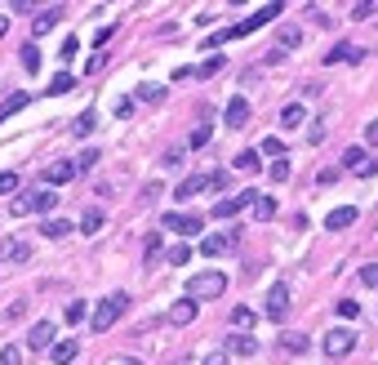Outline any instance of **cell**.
<instances>
[{"mask_svg": "<svg viewBox=\"0 0 378 365\" xmlns=\"http://www.w3.org/2000/svg\"><path fill=\"white\" fill-rule=\"evenodd\" d=\"M125 308H129V294L125 289H116V294H107L99 308H94V316H89V325H94V334H107L112 325L125 316Z\"/></svg>", "mask_w": 378, "mask_h": 365, "instance_id": "cell-1", "label": "cell"}, {"mask_svg": "<svg viewBox=\"0 0 378 365\" xmlns=\"http://www.w3.org/2000/svg\"><path fill=\"white\" fill-rule=\"evenodd\" d=\"M223 289H227V276L223 272H196L187 281V299L210 303V299H223Z\"/></svg>", "mask_w": 378, "mask_h": 365, "instance_id": "cell-2", "label": "cell"}, {"mask_svg": "<svg viewBox=\"0 0 378 365\" xmlns=\"http://www.w3.org/2000/svg\"><path fill=\"white\" fill-rule=\"evenodd\" d=\"M54 205H58V196H54L50 187H41V192H27V196H18L14 205H9V210L22 218V214H50Z\"/></svg>", "mask_w": 378, "mask_h": 365, "instance_id": "cell-3", "label": "cell"}, {"mask_svg": "<svg viewBox=\"0 0 378 365\" xmlns=\"http://www.w3.org/2000/svg\"><path fill=\"white\" fill-rule=\"evenodd\" d=\"M351 348H356V330H347V325H338V330H329V334H325V343H321V352H325L329 361L347 357Z\"/></svg>", "mask_w": 378, "mask_h": 365, "instance_id": "cell-4", "label": "cell"}, {"mask_svg": "<svg viewBox=\"0 0 378 365\" xmlns=\"http://www.w3.org/2000/svg\"><path fill=\"white\" fill-rule=\"evenodd\" d=\"M285 312H289V285L276 281L272 294H267V316H272V321H285Z\"/></svg>", "mask_w": 378, "mask_h": 365, "instance_id": "cell-5", "label": "cell"}, {"mask_svg": "<svg viewBox=\"0 0 378 365\" xmlns=\"http://www.w3.org/2000/svg\"><path fill=\"white\" fill-rule=\"evenodd\" d=\"M249 201H254V192H236V196H223L214 205V218H236L240 210H249Z\"/></svg>", "mask_w": 378, "mask_h": 365, "instance_id": "cell-6", "label": "cell"}, {"mask_svg": "<svg viewBox=\"0 0 378 365\" xmlns=\"http://www.w3.org/2000/svg\"><path fill=\"white\" fill-rule=\"evenodd\" d=\"M343 165H347L356 178H370V174H374V161H370V152H365V148H347V152H343Z\"/></svg>", "mask_w": 378, "mask_h": 365, "instance_id": "cell-7", "label": "cell"}, {"mask_svg": "<svg viewBox=\"0 0 378 365\" xmlns=\"http://www.w3.org/2000/svg\"><path fill=\"white\" fill-rule=\"evenodd\" d=\"M54 334H58V325H54V321H41V325H31V334H27V348H36V352H50V348H54Z\"/></svg>", "mask_w": 378, "mask_h": 365, "instance_id": "cell-8", "label": "cell"}, {"mask_svg": "<svg viewBox=\"0 0 378 365\" xmlns=\"http://www.w3.org/2000/svg\"><path fill=\"white\" fill-rule=\"evenodd\" d=\"M201 218L196 214H165V232H182V236H196L201 232Z\"/></svg>", "mask_w": 378, "mask_h": 365, "instance_id": "cell-9", "label": "cell"}, {"mask_svg": "<svg viewBox=\"0 0 378 365\" xmlns=\"http://www.w3.org/2000/svg\"><path fill=\"white\" fill-rule=\"evenodd\" d=\"M169 325H191L196 321V299H178V303H169Z\"/></svg>", "mask_w": 378, "mask_h": 365, "instance_id": "cell-10", "label": "cell"}, {"mask_svg": "<svg viewBox=\"0 0 378 365\" xmlns=\"http://www.w3.org/2000/svg\"><path fill=\"white\" fill-rule=\"evenodd\" d=\"M71 178H76V161H54L50 169H45V182H50V187L54 182L63 187V182H71Z\"/></svg>", "mask_w": 378, "mask_h": 365, "instance_id": "cell-11", "label": "cell"}, {"mask_svg": "<svg viewBox=\"0 0 378 365\" xmlns=\"http://www.w3.org/2000/svg\"><path fill=\"white\" fill-rule=\"evenodd\" d=\"M231 245H236V232H218V236L201 241V254H210V259H214V254H227Z\"/></svg>", "mask_w": 378, "mask_h": 365, "instance_id": "cell-12", "label": "cell"}, {"mask_svg": "<svg viewBox=\"0 0 378 365\" xmlns=\"http://www.w3.org/2000/svg\"><path fill=\"white\" fill-rule=\"evenodd\" d=\"M58 14H63L58 5H45L41 14L31 18V31H36V36H50V31H54V22H58Z\"/></svg>", "mask_w": 378, "mask_h": 365, "instance_id": "cell-13", "label": "cell"}, {"mask_svg": "<svg viewBox=\"0 0 378 365\" xmlns=\"http://www.w3.org/2000/svg\"><path fill=\"white\" fill-rule=\"evenodd\" d=\"M351 223H356V210H351V205H338V210H329V218H325L329 232H343V227H351Z\"/></svg>", "mask_w": 378, "mask_h": 365, "instance_id": "cell-14", "label": "cell"}, {"mask_svg": "<svg viewBox=\"0 0 378 365\" xmlns=\"http://www.w3.org/2000/svg\"><path fill=\"white\" fill-rule=\"evenodd\" d=\"M361 58H365L361 45H334V50L325 54V63H361Z\"/></svg>", "mask_w": 378, "mask_h": 365, "instance_id": "cell-15", "label": "cell"}, {"mask_svg": "<svg viewBox=\"0 0 378 365\" xmlns=\"http://www.w3.org/2000/svg\"><path fill=\"white\" fill-rule=\"evenodd\" d=\"M249 214L259 218V223H267V218L276 214V196H263V192H254V201H249Z\"/></svg>", "mask_w": 378, "mask_h": 365, "instance_id": "cell-16", "label": "cell"}, {"mask_svg": "<svg viewBox=\"0 0 378 365\" xmlns=\"http://www.w3.org/2000/svg\"><path fill=\"white\" fill-rule=\"evenodd\" d=\"M196 192H210V178H201V174H191V178H182V182H178V192H174V196H178V201H191V196H196Z\"/></svg>", "mask_w": 378, "mask_h": 365, "instance_id": "cell-17", "label": "cell"}, {"mask_svg": "<svg viewBox=\"0 0 378 365\" xmlns=\"http://www.w3.org/2000/svg\"><path fill=\"white\" fill-rule=\"evenodd\" d=\"M245 120H249V103L245 99H231L227 103V125L231 129H245Z\"/></svg>", "mask_w": 378, "mask_h": 365, "instance_id": "cell-18", "label": "cell"}, {"mask_svg": "<svg viewBox=\"0 0 378 365\" xmlns=\"http://www.w3.org/2000/svg\"><path fill=\"white\" fill-rule=\"evenodd\" d=\"M0 254H5L9 263H27V259H31V245H27V241H5Z\"/></svg>", "mask_w": 378, "mask_h": 365, "instance_id": "cell-19", "label": "cell"}, {"mask_svg": "<svg viewBox=\"0 0 378 365\" xmlns=\"http://www.w3.org/2000/svg\"><path fill=\"white\" fill-rule=\"evenodd\" d=\"M303 120H307V107H303V103H289L285 112H280V125H285V129H298Z\"/></svg>", "mask_w": 378, "mask_h": 365, "instance_id": "cell-20", "label": "cell"}, {"mask_svg": "<svg viewBox=\"0 0 378 365\" xmlns=\"http://www.w3.org/2000/svg\"><path fill=\"white\" fill-rule=\"evenodd\" d=\"M103 223H107V214H103V210H85L80 232H85V236H94V232H103Z\"/></svg>", "mask_w": 378, "mask_h": 365, "instance_id": "cell-21", "label": "cell"}, {"mask_svg": "<svg viewBox=\"0 0 378 365\" xmlns=\"http://www.w3.org/2000/svg\"><path fill=\"white\" fill-rule=\"evenodd\" d=\"M41 232L50 236V241H63V236L71 232V223H67V218H45V223H41Z\"/></svg>", "mask_w": 378, "mask_h": 365, "instance_id": "cell-22", "label": "cell"}, {"mask_svg": "<svg viewBox=\"0 0 378 365\" xmlns=\"http://www.w3.org/2000/svg\"><path fill=\"white\" fill-rule=\"evenodd\" d=\"M227 348L236 352V357H254V352H259V343H254L249 334H231V338H227Z\"/></svg>", "mask_w": 378, "mask_h": 365, "instance_id": "cell-23", "label": "cell"}, {"mask_svg": "<svg viewBox=\"0 0 378 365\" xmlns=\"http://www.w3.org/2000/svg\"><path fill=\"white\" fill-rule=\"evenodd\" d=\"M50 357H54L58 365H67V361H76V338H63V343H54V348H50Z\"/></svg>", "mask_w": 378, "mask_h": 365, "instance_id": "cell-24", "label": "cell"}, {"mask_svg": "<svg viewBox=\"0 0 378 365\" xmlns=\"http://www.w3.org/2000/svg\"><path fill=\"white\" fill-rule=\"evenodd\" d=\"M298 41H303V27H294V22H289V27H280V31H276V45H280V50H294Z\"/></svg>", "mask_w": 378, "mask_h": 365, "instance_id": "cell-25", "label": "cell"}, {"mask_svg": "<svg viewBox=\"0 0 378 365\" xmlns=\"http://www.w3.org/2000/svg\"><path fill=\"white\" fill-rule=\"evenodd\" d=\"M71 90H76V76H71V71H58L54 85H50V94H54V99H63V94H71Z\"/></svg>", "mask_w": 378, "mask_h": 365, "instance_id": "cell-26", "label": "cell"}, {"mask_svg": "<svg viewBox=\"0 0 378 365\" xmlns=\"http://www.w3.org/2000/svg\"><path fill=\"white\" fill-rule=\"evenodd\" d=\"M22 107H27V94H9V99L0 103V120H9L14 112H22Z\"/></svg>", "mask_w": 378, "mask_h": 365, "instance_id": "cell-27", "label": "cell"}, {"mask_svg": "<svg viewBox=\"0 0 378 365\" xmlns=\"http://www.w3.org/2000/svg\"><path fill=\"white\" fill-rule=\"evenodd\" d=\"M94 125H99V116H94V107H89V112H80L76 120H71V134H80V138H85V134H89Z\"/></svg>", "mask_w": 378, "mask_h": 365, "instance_id": "cell-28", "label": "cell"}, {"mask_svg": "<svg viewBox=\"0 0 378 365\" xmlns=\"http://www.w3.org/2000/svg\"><path fill=\"white\" fill-rule=\"evenodd\" d=\"M249 325H254V312H249V308H236V312H231V330H240V334H245Z\"/></svg>", "mask_w": 378, "mask_h": 365, "instance_id": "cell-29", "label": "cell"}, {"mask_svg": "<svg viewBox=\"0 0 378 365\" xmlns=\"http://www.w3.org/2000/svg\"><path fill=\"white\" fill-rule=\"evenodd\" d=\"M259 161H263L259 152H240V156H236V169H240V174H254V169H259Z\"/></svg>", "mask_w": 378, "mask_h": 365, "instance_id": "cell-30", "label": "cell"}, {"mask_svg": "<svg viewBox=\"0 0 378 365\" xmlns=\"http://www.w3.org/2000/svg\"><path fill=\"white\" fill-rule=\"evenodd\" d=\"M22 71H36V67H41V50H36V45H22Z\"/></svg>", "mask_w": 378, "mask_h": 365, "instance_id": "cell-31", "label": "cell"}, {"mask_svg": "<svg viewBox=\"0 0 378 365\" xmlns=\"http://www.w3.org/2000/svg\"><path fill=\"white\" fill-rule=\"evenodd\" d=\"M259 156H272V161H280V156H285V143H280V138H263Z\"/></svg>", "mask_w": 378, "mask_h": 365, "instance_id": "cell-32", "label": "cell"}, {"mask_svg": "<svg viewBox=\"0 0 378 365\" xmlns=\"http://www.w3.org/2000/svg\"><path fill=\"white\" fill-rule=\"evenodd\" d=\"M205 143H210V120L201 116V125L191 129V148H205Z\"/></svg>", "mask_w": 378, "mask_h": 365, "instance_id": "cell-33", "label": "cell"}, {"mask_svg": "<svg viewBox=\"0 0 378 365\" xmlns=\"http://www.w3.org/2000/svg\"><path fill=\"white\" fill-rule=\"evenodd\" d=\"M63 316H67L71 325H80L85 316H89V308H85V303H67V312H63Z\"/></svg>", "mask_w": 378, "mask_h": 365, "instance_id": "cell-34", "label": "cell"}, {"mask_svg": "<svg viewBox=\"0 0 378 365\" xmlns=\"http://www.w3.org/2000/svg\"><path fill=\"white\" fill-rule=\"evenodd\" d=\"M165 259L174 263V267H182V263L191 259V250H187V245H169V254H165Z\"/></svg>", "mask_w": 378, "mask_h": 365, "instance_id": "cell-35", "label": "cell"}, {"mask_svg": "<svg viewBox=\"0 0 378 365\" xmlns=\"http://www.w3.org/2000/svg\"><path fill=\"white\" fill-rule=\"evenodd\" d=\"M334 308H338V316H347V321H351V316H356V312H361V303H356V299H338V303H334Z\"/></svg>", "mask_w": 378, "mask_h": 365, "instance_id": "cell-36", "label": "cell"}, {"mask_svg": "<svg viewBox=\"0 0 378 365\" xmlns=\"http://www.w3.org/2000/svg\"><path fill=\"white\" fill-rule=\"evenodd\" d=\"M280 348H285V352H303V348H307V338H303V334H285V338H280Z\"/></svg>", "mask_w": 378, "mask_h": 365, "instance_id": "cell-37", "label": "cell"}, {"mask_svg": "<svg viewBox=\"0 0 378 365\" xmlns=\"http://www.w3.org/2000/svg\"><path fill=\"white\" fill-rule=\"evenodd\" d=\"M0 361H5V365H22V348H18V343H9L5 352H0Z\"/></svg>", "mask_w": 378, "mask_h": 365, "instance_id": "cell-38", "label": "cell"}, {"mask_svg": "<svg viewBox=\"0 0 378 365\" xmlns=\"http://www.w3.org/2000/svg\"><path fill=\"white\" fill-rule=\"evenodd\" d=\"M289 178V161L280 156V161H272V182H285Z\"/></svg>", "mask_w": 378, "mask_h": 365, "instance_id": "cell-39", "label": "cell"}, {"mask_svg": "<svg viewBox=\"0 0 378 365\" xmlns=\"http://www.w3.org/2000/svg\"><path fill=\"white\" fill-rule=\"evenodd\" d=\"M370 14H378L374 0H361V5H351V18H370Z\"/></svg>", "mask_w": 378, "mask_h": 365, "instance_id": "cell-40", "label": "cell"}, {"mask_svg": "<svg viewBox=\"0 0 378 365\" xmlns=\"http://www.w3.org/2000/svg\"><path fill=\"white\" fill-rule=\"evenodd\" d=\"M94 161H99V152H85V156H76V174H89V169H94Z\"/></svg>", "mask_w": 378, "mask_h": 365, "instance_id": "cell-41", "label": "cell"}, {"mask_svg": "<svg viewBox=\"0 0 378 365\" xmlns=\"http://www.w3.org/2000/svg\"><path fill=\"white\" fill-rule=\"evenodd\" d=\"M76 50H80V41H76V36H67V41H63V54H58V58H63V63H71V58H76Z\"/></svg>", "mask_w": 378, "mask_h": 365, "instance_id": "cell-42", "label": "cell"}, {"mask_svg": "<svg viewBox=\"0 0 378 365\" xmlns=\"http://www.w3.org/2000/svg\"><path fill=\"white\" fill-rule=\"evenodd\" d=\"M138 99L143 103H156V99H161V85H138Z\"/></svg>", "mask_w": 378, "mask_h": 365, "instance_id": "cell-43", "label": "cell"}, {"mask_svg": "<svg viewBox=\"0 0 378 365\" xmlns=\"http://www.w3.org/2000/svg\"><path fill=\"white\" fill-rule=\"evenodd\" d=\"M361 281L378 289V263H370V267H361Z\"/></svg>", "mask_w": 378, "mask_h": 365, "instance_id": "cell-44", "label": "cell"}, {"mask_svg": "<svg viewBox=\"0 0 378 365\" xmlns=\"http://www.w3.org/2000/svg\"><path fill=\"white\" fill-rule=\"evenodd\" d=\"M0 192H18V174H9V169H5V174H0Z\"/></svg>", "mask_w": 378, "mask_h": 365, "instance_id": "cell-45", "label": "cell"}, {"mask_svg": "<svg viewBox=\"0 0 378 365\" xmlns=\"http://www.w3.org/2000/svg\"><path fill=\"white\" fill-rule=\"evenodd\" d=\"M156 254H161V236H152V241H147V263H156Z\"/></svg>", "mask_w": 378, "mask_h": 365, "instance_id": "cell-46", "label": "cell"}, {"mask_svg": "<svg viewBox=\"0 0 378 365\" xmlns=\"http://www.w3.org/2000/svg\"><path fill=\"white\" fill-rule=\"evenodd\" d=\"M201 365H227V352H210V357H205Z\"/></svg>", "mask_w": 378, "mask_h": 365, "instance_id": "cell-47", "label": "cell"}, {"mask_svg": "<svg viewBox=\"0 0 378 365\" xmlns=\"http://www.w3.org/2000/svg\"><path fill=\"white\" fill-rule=\"evenodd\" d=\"M227 187V174H210V192H223Z\"/></svg>", "mask_w": 378, "mask_h": 365, "instance_id": "cell-48", "label": "cell"}, {"mask_svg": "<svg viewBox=\"0 0 378 365\" xmlns=\"http://www.w3.org/2000/svg\"><path fill=\"white\" fill-rule=\"evenodd\" d=\"M365 138H370V143H378V120H374L370 129H365Z\"/></svg>", "mask_w": 378, "mask_h": 365, "instance_id": "cell-49", "label": "cell"}]
</instances>
